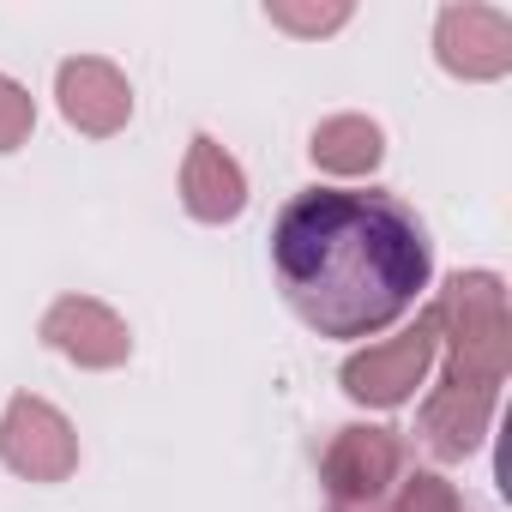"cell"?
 <instances>
[{
	"label": "cell",
	"mask_w": 512,
	"mask_h": 512,
	"mask_svg": "<svg viewBox=\"0 0 512 512\" xmlns=\"http://www.w3.org/2000/svg\"><path fill=\"white\" fill-rule=\"evenodd\" d=\"M31 121H37V109H31V97L0 73V151H13V145H25L31 139Z\"/></svg>",
	"instance_id": "12"
},
{
	"label": "cell",
	"mask_w": 512,
	"mask_h": 512,
	"mask_svg": "<svg viewBox=\"0 0 512 512\" xmlns=\"http://www.w3.org/2000/svg\"><path fill=\"white\" fill-rule=\"evenodd\" d=\"M43 338H49L61 356L85 362V368H115V362H127V326H121L109 308L79 302V296H67V302L49 308Z\"/></svg>",
	"instance_id": "8"
},
{
	"label": "cell",
	"mask_w": 512,
	"mask_h": 512,
	"mask_svg": "<svg viewBox=\"0 0 512 512\" xmlns=\"http://www.w3.org/2000/svg\"><path fill=\"white\" fill-rule=\"evenodd\" d=\"M181 193H187V211L205 217V223H229L247 205V181H241L235 157L217 139H193L187 169H181Z\"/></svg>",
	"instance_id": "9"
},
{
	"label": "cell",
	"mask_w": 512,
	"mask_h": 512,
	"mask_svg": "<svg viewBox=\"0 0 512 512\" xmlns=\"http://www.w3.org/2000/svg\"><path fill=\"white\" fill-rule=\"evenodd\" d=\"M332 512H464L458 494L428 470H398L386 428H344L326 452Z\"/></svg>",
	"instance_id": "3"
},
{
	"label": "cell",
	"mask_w": 512,
	"mask_h": 512,
	"mask_svg": "<svg viewBox=\"0 0 512 512\" xmlns=\"http://www.w3.org/2000/svg\"><path fill=\"white\" fill-rule=\"evenodd\" d=\"M428 356H434V320H422L416 332H404V338H392V344H374L368 356L344 362V392L362 398V404H398V398H410V386L422 380Z\"/></svg>",
	"instance_id": "6"
},
{
	"label": "cell",
	"mask_w": 512,
	"mask_h": 512,
	"mask_svg": "<svg viewBox=\"0 0 512 512\" xmlns=\"http://www.w3.org/2000/svg\"><path fill=\"white\" fill-rule=\"evenodd\" d=\"M0 458L31 482H61L79 464V440L43 398H13L7 422H0Z\"/></svg>",
	"instance_id": "4"
},
{
	"label": "cell",
	"mask_w": 512,
	"mask_h": 512,
	"mask_svg": "<svg viewBox=\"0 0 512 512\" xmlns=\"http://www.w3.org/2000/svg\"><path fill=\"white\" fill-rule=\"evenodd\" d=\"M434 320H452L458 338H452V374H446V392L428 404V446L440 458H464L476 440L464 434V392H470V410L488 416V392L500 380V284L494 278H452L446 284V302Z\"/></svg>",
	"instance_id": "2"
},
{
	"label": "cell",
	"mask_w": 512,
	"mask_h": 512,
	"mask_svg": "<svg viewBox=\"0 0 512 512\" xmlns=\"http://www.w3.org/2000/svg\"><path fill=\"white\" fill-rule=\"evenodd\" d=\"M55 91H61V115L79 133H97V139L121 133L127 115H133V91H127V79L109 61H67L61 79H55Z\"/></svg>",
	"instance_id": "7"
},
{
	"label": "cell",
	"mask_w": 512,
	"mask_h": 512,
	"mask_svg": "<svg viewBox=\"0 0 512 512\" xmlns=\"http://www.w3.org/2000/svg\"><path fill=\"white\" fill-rule=\"evenodd\" d=\"M266 19L284 25V31H296V37H326L338 25H350V7H290V0H272Z\"/></svg>",
	"instance_id": "11"
},
{
	"label": "cell",
	"mask_w": 512,
	"mask_h": 512,
	"mask_svg": "<svg viewBox=\"0 0 512 512\" xmlns=\"http://www.w3.org/2000/svg\"><path fill=\"white\" fill-rule=\"evenodd\" d=\"M272 272L308 332L374 338L428 290L434 253L404 199L374 187H308L272 223Z\"/></svg>",
	"instance_id": "1"
},
{
	"label": "cell",
	"mask_w": 512,
	"mask_h": 512,
	"mask_svg": "<svg viewBox=\"0 0 512 512\" xmlns=\"http://www.w3.org/2000/svg\"><path fill=\"white\" fill-rule=\"evenodd\" d=\"M434 49L458 79H500L512 67V19L494 7H446L434 25Z\"/></svg>",
	"instance_id": "5"
},
{
	"label": "cell",
	"mask_w": 512,
	"mask_h": 512,
	"mask_svg": "<svg viewBox=\"0 0 512 512\" xmlns=\"http://www.w3.org/2000/svg\"><path fill=\"white\" fill-rule=\"evenodd\" d=\"M314 163L320 169H338V175H362L380 163V127L362 121V115H338L314 133Z\"/></svg>",
	"instance_id": "10"
}]
</instances>
